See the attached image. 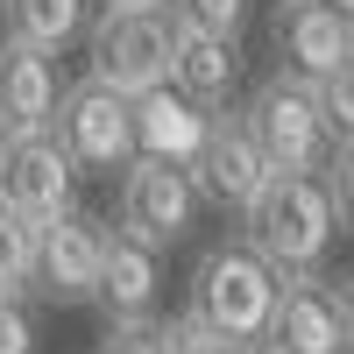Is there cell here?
Instances as JSON below:
<instances>
[{"mask_svg": "<svg viewBox=\"0 0 354 354\" xmlns=\"http://www.w3.org/2000/svg\"><path fill=\"white\" fill-rule=\"evenodd\" d=\"M163 340H170V354H248V347H234L220 326H205L192 305L177 312V319H163Z\"/></svg>", "mask_w": 354, "mask_h": 354, "instance_id": "obj_19", "label": "cell"}, {"mask_svg": "<svg viewBox=\"0 0 354 354\" xmlns=\"http://www.w3.org/2000/svg\"><path fill=\"white\" fill-rule=\"evenodd\" d=\"M85 8H93V0H0V43L57 57L64 43L93 36V15Z\"/></svg>", "mask_w": 354, "mask_h": 354, "instance_id": "obj_16", "label": "cell"}, {"mask_svg": "<svg viewBox=\"0 0 354 354\" xmlns=\"http://www.w3.org/2000/svg\"><path fill=\"white\" fill-rule=\"evenodd\" d=\"M270 347H277V354H347V340H340V290H333L326 277L283 283Z\"/></svg>", "mask_w": 354, "mask_h": 354, "instance_id": "obj_13", "label": "cell"}, {"mask_svg": "<svg viewBox=\"0 0 354 354\" xmlns=\"http://www.w3.org/2000/svg\"><path fill=\"white\" fill-rule=\"evenodd\" d=\"M270 156H262V142L248 128V113L241 106H227L213 113V135H205V156L192 163V185L205 205H227V213H248V205L270 192Z\"/></svg>", "mask_w": 354, "mask_h": 354, "instance_id": "obj_8", "label": "cell"}, {"mask_svg": "<svg viewBox=\"0 0 354 354\" xmlns=\"http://www.w3.org/2000/svg\"><path fill=\"white\" fill-rule=\"evenodd\" d=\"M205 135H213V113L192 106L177 85H163V93H149V100H135V149L149 156V163L192 170V163L205 156Z\"/></svg>", "mask_w": 354, "mask_h": 354, "instance_id": "obj_11", "label": "cell"}, {"mask_svg": "<svg viewBox=\"0 0 354 354\" xmlns=\"http://www.w3.org/2000/svg\"><path fill=\"white\" fill-rule=\"evenodd\" d=\"M198 185H192V170H177V163H149V156H135L121 170V198H113V227H128L135 241H149V248H170V241H185L192 220H198Z\"/></svg>", "mask_w": 354, "mask_h": 354, "instance_id": "obj_6", "label": "cell"}, {"mask_svg": "<svg viewBox=\"0 0 354 354\" xmlns=\"http://www.w3.org/2000/svg\"><path fill=\"white\" fill-rule=\"evenodd\" d=\"M156 248L135 241L128 227H106V283H100V305H106V326H156Z\"/></svg>", "mask_w": 354, "mask_h": 354, "instance_id": "obj_12", "label": "cell"}, {"mask_svg": "<svg viewBox=\"0 0 354 354\" xmlns=\"http://www.w3.org/2000/svg\"><path fill=\"white\" fill-rule=\"evenodd\" d=\"M78 156L64 149V135L57 128H15L8 142H0V205L8 213H21V220H36V227H50V220H64V213H78Z\"/></svg>", "mask_w": 354, "mask_h": 354, "instance_id": "obj_5", "label": "cell"}, {"mask_svg": "<svg viewBox=\"0 0 354 354\" xmlns=\"http://www.w3.org/2000/svg\"><path fill=\"white\" fill-rule=\"evenodd\" d=\"M106 8H156V0H106Z\"/></svg>", "mask_w": 354, "mask_h": 354, "instance_id": "obj_25", "label": "cell"}, {"mask_svg": "<svg viewBox=\"0 0 354 354\" xmlns=\"http://www.w3.org/2000/svg\"><path fill=\"white\" fill-rule=\"evenodd\" d=\"M57 106H64L57 64L43 50L0 43V113H8V128H57Z\"/></svg>", "mask_w": 354, "mask_h": 354, "instance_id": "obj_15", "label": "cell"}, {"mask_svg": "<svg viewBox=\"0 0 354 354\" xmlns=\"http://www.w3.org/2000/svg\"><path fill=\"white\" fill-rule=\"evenodd\" d=\"M106 283V220L93 213H64L43 227V262H36V290L50 305H100Z\"/></svg>", "mask_w": 354, "mask_h": 354, "instance_id": "obj_9", "label": "cell"}, {"mask_svg": "<svg viewBox=\"0 0 354 354\" xmlns=\"http://www.w3.org/2000/svg\"><path fill=\"white\" fill-rule=\"evenodd\" d=\"M248 8H255V0H170V15H177V21L205 28V36H227V43H241Z\"/></svg>", "mask_w": 354, "mask_h": 354, "instance_id": "obj_18", "label": "cell"}, {"mask_svg": "<svg viewBox=\"0 0 354 354\" xmlns=\"http://www.w3.org/2000/svg\"><path fill=\"white\" fill-rule=\"evenodd\" d=\"M85 50H93V71L85 78H100L128 106L163 93L177 78V15H170V0H156V8H100Z\"/></svg>", "mask_w": 354, "mask_h": 354, "instance_id": "obj_3", "label": "cell"}, {"mask_svg": "<svg viewBox=\"0 0 354 354\" xmlns=\"http://www.w3.org/2000/svg\"><path fill=\"white\" fill-rule=\"evenodd\" d=\"M270 36H277L283 71H298L312 85H326L347 57H354V21L333 8V0H277Z\"/></svg>", "mask_w": 354, "mask_h": 354, "instance_id": "obj_10", "label": "cell"}, {"mask_svg": "<svg viewBox=\"0 0 354 354\" xmlns=\"http://www.w3.org/2000/svg\"><path fill=\"white\" fill-rule=\"evenodd\" d=\"M333 234H340V205H333V185H326V177H283V170H277L270 192L241 213V241L270 262L283 283L326 270Z\"/></svg>", "mask_w": 354, "mask_h": 354, "instance_id": "obj_1", "label": "cell"}, {"mask_svg": "<svg viewBox=\"0 0 354 354\" xmlns=\"http://www.w3.org/2000/svg\"><path fill=\"white\" fill-rule=\"evenodd\" d=\"M248 128H255V142H262V156H270V170H283V177H326L333 170V156H340V135H333V121H326V93H319L312 78H298V71H270L248 93Z\"/></svg>", "mask_w": 354, "mask_h": 354, "instance_id": "obj_2", "label": "cell"}, {"mask_svg": "<svg viewBox=\"0 0 354 354\" xmlns=\"http://www.w3.org/2000/svg\"><path fill=\"white\" fill-rule=\"evenodd\" d=\"M277 298H283V277H277L248 241L205 248L198 270H192V312L205 319V326H220L234 347H262V340H270Z\"/></svg>", "mask_w": 354, "mask_h": 354, "instance_id": "obj_4", "label": "cell"}, {"mask_svg": "<svg viewBox=\"0 0 354 354\" xmlns=\"http://www.w3.org/2000/svg\"><path fill=\"white\" fill-rule=\"evenodd\" d=\"M333 8H340V15H347V21H354V0H333Z\"/></svg>", "mask_w": 354, "mask_h": 354, "instance_id": "obj_26", "label": "cell"}, {"mask_svg": "<svg viewBox=\"0 0 354 354\" xmlns=\"http://www.w3.org/2000/svg\"><path fill=\"white\" fill-rule=\"evenodd\" d=\"M234 78H241V43L205 36V28L177 21V78H170L177 93H185L192 106H205V113H227Z\"/></svg>", "mask_w": 354, "mask_h": 354, "instance_id": "obj_14", "label": "cell"}, {"mask_svg": "<svg viewBox=\"0 0 354 354\" xmlns=\"http://www.w3.org/2000/svg\"><path fill=\"white\" fill-rule=\"evenodd\" d=\"M319 93H326V121H333L340 149H347V142H354V57H347V64H340L326 85H319Z\"/></svg>", "mask_w": 354, "mask_h": 354, "instance_id": "obj_20", "label": "cell"}, {"mask_svg": "<svg viewBox=\"0 0 354 354\" xmlns=\"http://www.w3.org/2000/svg\"><path fill=\"white\" fill-rule=\"evenodd\" d=\"M326 185H333V205H340V227L354 234V142L333 156V170H326Z\"/></svg>", "mask_w": 354, "mask_h": 354, "instance_id": "obj_23", "label": "cell"}, {"mask_svg": "<svg viewBox=\"0 0 354 354\" xmlns=\"http://www.w3.org/2000/svg\"><path fill=\"white\" fill-rule=\"evenodd\" d=\"M93 354H170V340L163 326H106Z\"/></svg>", "mask_w": 354, "mask_h": 354, "instance_id": "obj_22", "label": "cell"}, {"mask_svg": "<svg viewBox=\"0 0 354 354\" xmlns=\"http://www.w3.org/2000/svg\"><path fill=\"white\" fill-rule=\"evenodd\" d=\"M36 262H43V227L0 205V298H28L36 290Z\"/></svg>", "mask_w": 354, "mask_h": 354, "instance_id": "obj_17", "label": "cell"}, {"mask_svg": "<svg viewBox=\"0 0 354 354\" xmlns=\"http://www.w3.org/2000/svg\"><path fill=\"white\" fill-rule=\"evenodd\" d=\"M8 135H15V128H8V113H0V142H8Z\"/></svg>", "mask_w": 354, "mask_h": 354, "instance_id": "obj_27", "label": "cell"}, {"mask_svg": "<svg viewBox=\"0 0 354 354\" xmlns=\"http://www.w3.org/2000/svg\"><path fill=\"white\" fill-rule=\"evenodd\" d=\"M57 135L64 149L78 156V170H128L142 149H135V106L121 93H106L100 78H78L64 85V106H57Z\"/></svg>", "mask_w": 354, "mask_h": 354, "instance_id": "obj_7", "label": "cell"}, {"mask_svg": "<svg viewBox=\"0 0 354 354\" xmlns=\"http://www.w3.org/2000/svg\"><path fill=\"white\" fill-rule=\"evenodd\" d=\"M333 290H340V340H347V354H354V277H340Z\"/></svg>", "mask_w": 354, "mask_h": 354, "instance_id": "obj_24", "label": "cell"}, {"mask_svg": "<svg viewBox=\"0 0 354 354\" xmlns=\"http://www.w3.org/2000/svg\"><path fill=\"white\" fill-rule=\"evenodd\" d=\"M0 354H36V312H28V298H0Z\"/></svg>", "mask_w": 354, "mask_h": 354, "instance_id": "obj_21", "label": "cell"}, {"mask_svg": "<svg viewBox=\"0 0 354 354\" xmlns=\"http://www.w3.org/2000/svg\"><path fill=\"white\" fill-rule=\"evenodd\" d=\"M248 354H277V347H270V340H262V347H248Z\"/></svg>", "mask_w": 354, "mask_h": 354, "instance_id": "obj_28", "label": "cell"}]
</instances>
